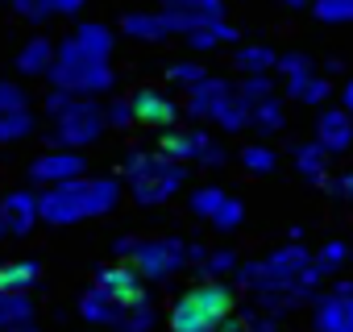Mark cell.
I'll list each match as a JSON object with an SVG mask.
<instances>
[{
    "label": "cell",
    "instance_id": "cell-1",
    "mask_svg": "<svg viewBox=\"0 0 353 332\" xmlns=\"http://www.w3.org/2000/svg\"><path fill=\"white\" fill-rule=\"evenodd\" d=\"M108 50H112V34L96 21L79 25L63 46H59V59L50 67V83L59 92H71V96H92V92H104L112 87V67H108Z\"/></svg>",
    "mask_w": 353,
    "mask_h": 332
},
{
    "label": "cell",
    "instance_id": "cell-2",
    "mask_svg": "<svg viewBox=\"0 0 353 332\" xmlns=\"http://www.w3.org/2000/svg\"><path fill=\"white\" fill-rule=\"evenodd\" d=\"M233 315H237V291L229 282L204 278L170 303L166 324L170 332H221Z\"/></svg>",
    "mask_w": 353,
    "mask_h": 332
},
{
    "label": "cell",
    "instance_id": "cell-3",
    "mask_svg": "<svg viewBox=\"0 0 353 332\" xmlns=\"http://www.w3.org/2000/svg\"><path fill=\"white\" fill-rule=\"evenodd\" d=\"M121 200V183L117 179H75L63 187H46L42 196V220L46 225H75V220H92L112 212Z\"/></svg>",
    "mask_w": 353,
    "mask_h": 332
},
{
    "label": "cell",
    "instance_id": "cell-4",
    "mask_svg": "<svg viewBox=\"0 0 353 332\" xmlns=\"http://www.w3.org/2000/svg\"><path fill=\"white\" fill-rule=\"evenodd\" d=\"M125 171H129V191L137 204L154 208V204H166L174 191H179L188 183V166L183 162H174L166 154H141L133 149L125 158Z\"/></svg>",
    "mask_w": 353,
    "mask_h": 332
},
{
    "label": "cell",
    "instance_id": "cell-5",
    "mask_svg": "<svg viewBox=\"0 0 353 332\" xmlns=\"http://www.w3.org/2000/svg\"><path fill=\"white\" fill-rule=\"evenodd\" d=\"M188 112L200 116V121H212L221 129H245V100H241V87H233L229 79H200L192 92H188Z\"/></svg>",
    "mask_w": 353,
    "mask_h": 332
},
{
    "label": "cell",
    "instance_id": "cell-6",
    "mask_svg": "<svg viewBox=\"0 0 353 332\" xmlns=\"http://www.w3.org/2000/svg\"><path fill=\"white\" fill-rule=\"evenodd\" d=\"M104 125H108L104 108H100L96 100H79V96H75L59 116H50V133H46V137H50L59 149H79V145L100 141Z\"/></svg>",
    "mask_w": 353,
    "mask_h": 332
},
{
    "label": "cell",
    "instance_id": "cell-7",
    "mask_svg": "<svg viewBox=\"0 0 353 332\" xmlns=\"http://www.w3.org/2000/svg\"><path fill=\"white\" fill-rule=\"evenodd\" d=\"M192 258V245H183L179 237H158V241H137L129 266L145 278V282H166L170 274H179Z\"/></svg>",
    "mask_w": 353,
    "mask_h": 332
},
{
    "label": "cell",
    "instance_id": "cell-8",
    "mask_svg": "<svg viewBox=\"0 0 353 332\" xmlns=\"http://www.w3.org/2000/svg\"><path fill=\"white\" fill-rule=\"evenodd\" d=\"M158 154L183 162V166H221L229 158V149L216 141V133L208 129H188V133H166L158 141Z\"/></svg>",
    "mask_w": 353,
    "mask_h": 332
},
{
    "label": "cell",
    "instance_id": "cell-9",
    "mask_svg": "<svg viewBox=\"0 0 353 332\" xmlns=\"http://www.w3.org/2000/svg\"><path fill=\"white\" fill-rule=\"evenodd\" d=\"M279 75L287 79V96L299 104H324L328 100V79L316 75L307 54H279Z\"/></svg>",
    "mask_w": 353,
    "mask_h": 332
},
{
    "label": "cell",
    "instance_id": "cell-10",
    "mask_svg": "<svg viewBox=\"0 0 353 332\" xmlns=\"http://www.w3.org/2000/svg\"><path fill=\"white\" fill-rule=\"evenodd\" d=\"M96 291L104 295V299H112L117 307H137V303H150V295H145V278L125 262H117V266H104L100 274H96Z\"/></svg>",
    "mask_w": 353,
    "mask_h": 332
},
{
    "label": "cell",
    "instance_id": "cell-11",
    "mask_svg": "<svg viewBox=\"0 0 353 332\" xmlns=\"http://www.w3.org/2000/svg\"><path fill=\"white\" fill-rule=\"evenodd\" d=\"M162 17L170 21L174 34H192L200 25L225 21V0H162Z\"/></svg>",
    "mask_w": 353,
    "mask_h": 332
},
{
    "label": "cell",
    "instance_id": "cell-12",
    "mask_svg": "<svg viewBox=\"0 0 353 332\" xmlns=\"http://www.w3.org/2000/svg\"><path fill=\"white\" fill-rule=\"evenodd\" d=\"M192 212H196L200 220L216 225L221 233H229V229L241 225V200H233V196L221 191V187H200V191L192 196Z\"/></svg>",
    "mask_w": 353,
    "mask_h": 332
},
{
    "label": "cell",
    "instance_id": "cell-13",
    "mask_svg": "<svg viewBox=\"0 0 353 332\" xmlns=\"http://www.w3.org/2000/svg\"><path fill=\"white\" fill-rule=\"evenodd\" d=\"M129 108H133V125H150V129H170L179 121V104L158 87H137L129 96Z\"/></svg>",
    "mask_w": 353,
    "mask_h": 332
},
{
    "label": "cell",
    "instance_id": "cell-14",
    "mask_svg": "<svg viewBox=\"0 0 353 332\" xmlns=\"http://www.w3.org/2000/svg\"><path fill=\"white\" fill-rule=\"evenodd\" d=\"M30 175H34V183L63 187V183H75V179H83V158H79L75 149H50V154L34 158Z\"/></svg>",
    "mask_w": 353,
    "mask_h": 332
},
{
    "label": "cell",
    "instance_id": "cell-15",
    "mask_svg": "<svg viewBox=\"0 0 353 332\" xmlns=\"http://www.w3.org/2000/svg\"><path fill=\"white\" fill-rule=\"evenodd\" d=\"M38 220H42V196L9 191L5 200H0V225H5V237H26Z\"/></svg>",
    "mask_w": 353,
    "mask_h": 332
},
{
    "label": "cell",
    "instance_id": "cell-16",
    "mask_svg": "<svg viewBox=\"0 0 353 332\" xmlns=\"http://www.w3.org/2000/svg\"><path fill=\"white\" fill-rule=\"evenodd\" d=\"M316 328L320 332H353V287L341 282L332 295L320 299L316 307Z\"/></svg>",
    "mask_w": 353,
    "mask_h": 332
},
{
    "label": "cell",
    "instance_id": "cell-17",
    "mask_svg": "<svg viewBox=\"0 0 353 332\" xmlns=\"http://www.w3.org/2000/svg\"><path fill=\"white\" fill-rule=\"evenodd\" d=\"M316 141H320L328 154H345V149L353 145V116H349L345 108L320 112V121H316Z\"/></svg>",
    "mask_w": 353,
    "mask_h": 332
},
{
    "label": "cell",
    "instance_id": "cell-18",
    "mask_svg": "<svg viewBox=\"0 0 353 332\" xmlns=\"http://www.w3.org/2000/svg\"><path fill=\"white\" fill-rule=\"evenodd\" d=\"M121 34H129L133 42H162L170 30V21L162 13H125L121 17Z\"/></svg>",
    "mask_w": 353,
    "mask_h": 332
},
{
    "label": "cell",
    "instance_id": "cell-19",
    "mask_svg": "<svg viewBox=\"0 0 353 332\" xmlns=\"http://www.w3.org/2000/svg\"><path fill=\"white\" fill-rule=\"evenodd\" d=\"M54 59H59V50H54L50 38H30V42L17 50V71H21V75H50Z\"/></svg>",
    "mask_w": 353,
    "mask_h": 332
},
{
    "label": "cell",
    "instance_id": "cell-20",
    "mask_svg": "<svg viewBox=\"0 0 353 332\" xmlns=\"http://www.w3.org/2000/svg\"><path fill=\"white\" fill-rule=\"evenodd\" d=\"M283 100L279 96H262V100H250L245 104V129L254 133H279L283 129Z\"/></svg>",
    "mask_w": 353,
    "mask_h": 332
},
{
    "label": "cell",
    "instance_id": "cell-21",
    "mask_svg": "<svg viewBox=\"0 0 353 332\" xmlns=\"http://www.w3.org/2000/svg\"><path fill=\"white\" fill-rule=\"evenodd\" d=\"M42 278L38 262H5L0 266V295H30Z\"/></svg>",
    "mask_w": 353,
    "mask_h": 332
},
{
    "label": "cell",
    "instance_id": "cell-22",
    "mask_svg": "<svg viewBox=\"0 0 353 332\" xmlns=\"http://www.w3.org/2000/svg\"><path fill=\"white\" fill-rule=\"evenodd\" d=\"M79 315H83L88 324H96V328H112L117 315H121V307H117L112 299H104V295L92 287V291H83V299H79Z\"/></svg>",
    "mask_w": 353,
    "mask_h": 332
},
{
    "label": "cell",
    "instance_id": "cell-23",
    "mask_svg": "<svg viewBox=\"0 0 353 332\" xmlns=\"http://www.w3.org/2000/svg\"><path fill=\"white\" fill-rule=\"evenodd\" d=\"M9 5H13L21 17H30V21H46V17H67V13H75L83 0H9Z\"/></svg>",
    "mask_w": 353,
    "mask_h": 332
},
{
    "label": "cell",
    "instance_id": "cell-24",
    "mask_svg": "<svg viewBox=\"0 0 353 332\" xmlns=\"http://www.w3.org/2000/svg\"><path fill=\"white\" fill-rule=\"evenodd\" d=\"M295 166H299L303 179L320 183L324 171H328V149H324L320 141H303V145H295Z\"/></svg>",
    "mask_w": 353,
    "mask_h": 332
},
{
    "label": "cell",
    "instance_id": "cell-25",
    "mask_svg": "<svg viewBox=\"0 0 353 332\" xmlns=\"http://www.w3.org/2000/svg\"><path fill=\"white\" fill-rule=\"evenodd\" d=\"M233 63L245 71V75H266V71H279V54L270 46H237Z\"/></svg>",
    "mask_w": 353,
    "mask_h": 332
},
{
    "label": "cell",
    "instance_id": "cell-26",
    "mask_svg": "<svg viewBox=\"0 0 353 332\" xmlns=\"http://www.w3.org/2000/svg\"><path fill=\"white\" fill-rule=\"evenodd\" d=\"M221 42H237V30L229 21H212V25H200V30L188 34L192 50H208V46H221Z\"/></svg>",
    "mask_w": 353,
    "mask_h": 332
},
{
    "label": "cell",
    "instance_id": "cell-27",
    "mask_svg": "<svg viewBox=\"0 0 353 332\" xmlns=\"http://www.w3.org/2000/svg\"><path fill=\"white\" fill-rule=\"evenodd\" d=\"M30 133H34V112L30 108L0 112V141H26Z\"/></svg>",
    "mask_w": 353,
    "mask_h": 332
},
{
    "label": "cell",
    "instance_id": "cell-28",
    "mask_svg": "<svg viewBox=\"0 0 353 332\" xmlns=\"http://www.w3.org/2000/svg\"><path fill=\"white\" fill-rule=\"evenodd\" d=\"M154 320H158L154 303H137V307H121V315H117L112 328H117V332H150Z\"/></svg>",
    "mask_w": 353,
    "mask_h": 332
},
{
    "label": "cell",
    "instance_id": "cell-29",
    "mask_svg": "<svg viewBox=\"0 0 353 332\" xmlns=\"http://www.w3.org/2000/svg\"><path fill=\"white\" fill-rule=\"evenodd\" d=\"M30 315H34V303H30V295H0V328L30 324Z\"/></svg>",
    "mask_w": 353,
    "mask_h": 332
},
{
    "label": "cell",
    "instance_id": "cell-30",
    "mask_svg": "<svg viewBox=\"0 0 353 332\" xmlns=\"http://www.w3.org/2000/svg\"><path fill=\"white\" fill-rule=\"evenodd\" d=\"M204 278H212V282H221L225 274H233L237 270V253L233 249H212V253H204Z\"/></svg>",
    "mask_w": 353,
    "mask_h": 332
},
{
    "label": "cell",
    "instance_id": "cell-31",
    "mask_svg": "<svg viewBox=\"0 0 353 332\" xmlns=\"http://www.w3.org/2000/svg\"><path fill=\"white\" fill-rule=\"evenodd\" d=\"M241 162L250 166L254 175H270L279 158H274V149H270V145H245V149H241Z\"/></svg>",
    "mask_w": 353,
    "mask_h": 332
},
{
    "label": "cell",
    "instance_id": "cell-32",
    "mask_svg": "<svg viewBox=\"0 0 353 332\" xmlns=\"http://www.w3.org/2000/svg\"><path fill=\"white\" fill-rule=\"evenodd\" d=\"M312 13L320 21H353V0H312Z\"/></svg>",
    "mask_w": 353,
    "mask_h": 332
},
{
    "label": "cell",
    "instance_id": "cell-33",
    "mask_svg": "<svg viewBox=\"0 0 353 332\" xmlns=\"http://www.w3.org/2000/svg\"><path fill=\"white\" fill-rule=\"evenodd\" d=\"M174 83H188V92L200 83V79H208V71L200 67V63H170V71H166Z\"/></svg>",
    "mask_w": 353,
    "mask_h": 332
},
{
    "label": "cell",
    "instance_id": "cell-34",
    "mask_svg": "<svg viewBox=\"0 0 353 332\" xmlns=\"http://www.w3.org/2000/svg\"><path fill=\"white\" fill-rule=\"evenodd\" d=\"M345 258H349V249H345L341 241H332V245H324V249L316 253V266H320V274H328V270H336Z\"/></svg>",
    "mask_w": 353,
    "mask_h": 332
},
{
    "label": "cell",
    "instance_id": "cell-35",
    "mask_svg": "<svg viewBox=\"0 0 353 332\" xmlns=\"http://www.w3.org/2000/svg\"><path fill=\"white\" fill-rule=\"evenodd\" d=\"M13 108H26V92L13 83H0V112H13Z\"/></svg>",
    "mask_w": 353,
    "mask_h": 332
},
{
    "label": "cell",
    "instance_id": "cell-36",
    "mask_svg": "<svg viewBox=\"0 0 353 332\" xmlns=\"http://www.w3.org/2000/svg\"><path fill=\"white\" fill-rule=\"evenodd\" d=\"M104 116H108V125H133V108H129V100L108 104V108H104Z\"/></svg>",
    "mask_w": 353,
    "mask_h": 332
},
{
    "label": "cell",
    "instance_id": "cell-37",
    "mask_svg": "<svg viewBox=\"0 0 353 332\" xmlns=\"http://www.w3.org/2000/svg\"><path fill=\"white\" fill-rule=\"evenodd\" d=\"M341 108H345V112L353 116V79H349V83L341 87Z\"/></svg>",
    "mask_w": 353,
    "mask_h": 332
},
{
    "label": "cell",
    "instance_id": "cell-38",
    "mask_svg": "<svg viewBox=\"0 0 353 332\" xmlns=\"http://www.w3.org/2000/svg\"><path fill=\"white\" fill-rule=\"evenodd\" d=\"M336 191H341V196H349V200H353V175H345V179H341V183H336Z\"/></svg>",
    "mask_w": 353,
    "mask_h": 332
},
{
    "label": "cell",
    "instance_id": "cell-39",
    "mask_svg": "<svg viewBox=\"0 0 353 332\" xmlns=\"http://www.w3.org/2000/svg\"><path fill=\"white\" fill-rule=\"evenodd\" d=\"M0 332H38L34 324H17V328H0Z\"/></svg>",
    "mask_w": 353,
    "mask_h": 332
},
{
    "label": "cell",
    "instance_id": "cell-40",
    "mask_svg": "<svg viewBox=\"0 0 353 332\" xmlns=\"http://www.w3.org/2000/svg\"><path fill=\"white\" fill-rule=\"evenodd\" d=\"M307 5V0H287V9H303Z\"/></svg>",
    "mask_w": 353,
    "mask_h": 332
},
{
    "label": "cell",
    "instance_id": "cell-41",
    "mask_svg": "<svg viewBox=\"0 0 353 332\" xmlns=\"http://www.w3.org/2000/svg\"><path fill=\"white\" fill-rule=\"evenodd\" d=\"M0 237H5V225H0Z\"/></svg>",
    "mask_w": 353,
    "mask_h": 332
}]
</instances>
